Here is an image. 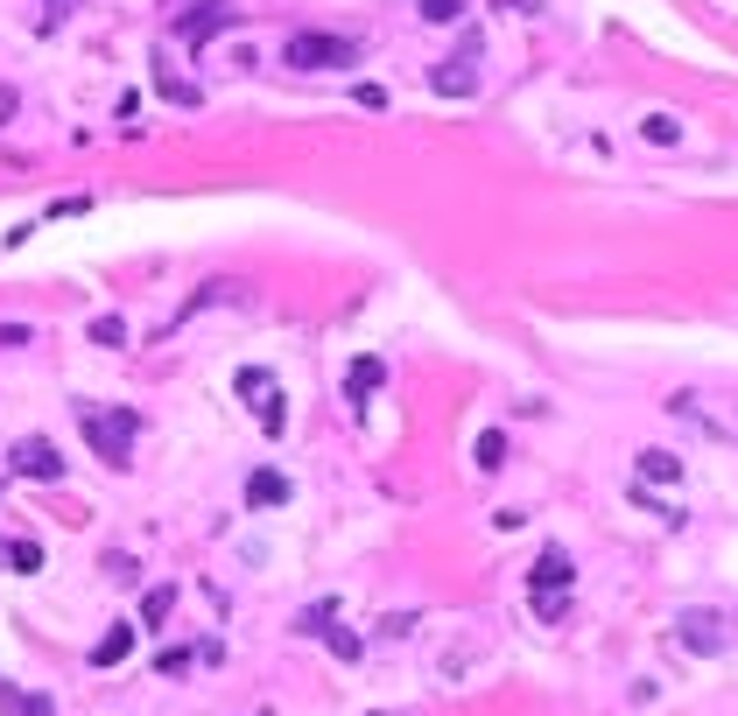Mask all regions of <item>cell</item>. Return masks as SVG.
<instances>
[{"instance_id": "cell-1", "label": "cell", "mask_w": 738, "mask_h": 716, "mask_svg": "<svg viewBox=\"0 0 738 716\" xmlns=\"http://www.w3.org/2000/svg\"><path fill=\"white\" fill-rule=\"evenodd\" d=\"M78 422H85V443H92V457H106L113 471L135 457V436H141V408H92L85 400L78 408Z\"/></svg>"}, {"instance_id": "cell-2", "label": "cell", "mask_w": 738, "mask_h": 716, "mask_svg": "<svg viewBox=\"0 0 738 716\" xmlns=\"http://www.w3.org/2000/svg\"><path fill=\"white\" fill-rule=\"evenodd\" d=\"M359 56H366V50H359L352 36H323V28H303V36H289L282 64H295V71H352Z\"/></svg>"}, {"instance_id": "cell-3", "label": "cell", "mask_w": 738, "mask_h": 716, "mask_svg": "<svg viewBox=\"0 0 738 716\" xmlns=\"http://www.w3.org/2000/svg\"><path fill=\"white\" fill-rule=\"evenodd\" d=\"M479 56H485V36H479V28H465V42H457V50L430 71V92L436 99H471V92H479V78H485Z\"/></svg>"}, {"instance_id": "cell-4", "label": "cell", "mask_w": 738, "mask_h": 716, "mask_svg": "<svg viewBox=\"0 0 738 716\" xmlns=\"http://www.w3.org/2000/svg\"><path fill=\"white\" fill-rule=\"evenodd\" d=\"M570 555L563 548H542L535 555V570H527V590H535V604H542V618H563V590H570Z\"/></svg>"}, {"instance_id": "cell-5", "label": "cell", "mask_w": 738, "mask_h": 716, "mask_svg": "<svg viewBox=\"0 0 738 716\" xmlns=\"http://www.w3.org/2000/svg\"><path fill=\"white\" fill-rule=\"evenodd\" d=\"M232 386H240V400L260 414V429H268V436H282V429H289V408H282V386H275V372L240 366V380H232Z\"/></svg>"}, {"instance_id": "cell-6", "label": "cell", "mask_w": 738, "mask_h": 716, "mask_svg": "<svg viewBox=\"0 0 738 716\" xmlns=\"http://www.w3.org/2000/svg\"><path fill=\"white\" fill-rule=\"evenodd\" d=\"M669 408L683 414V422H703L711 436H731L738 443V400H725V394H675Z\"/></svg>"}, {"instance_id": "cell-7", "label": "cell", "mask_w": 738, "mask_h": 716, "mask_svg": "<svg viewBox=\"0 0 738 716\" xmlns=\"http://www.w3.org/2000/svg\"><path fill=\"white\" fill-rule=\"evenodd\" d=\"M8 471H14V477H36V485H56V477H64V457H56L42 436H22V443L8 450Z\"/></svg>"}, {"instance_id": "cell-8", "label": "cell", "mask_w": 738, "mask_h": 716, "mask_svg": "<svg viewBox=\"0 0 738 716\" xmlns=\"http://www.w3.org/2000/svg\"><path fill=\"white\" fill-rule=\"evenodd\" d=\"M675 639H683L689 653H725V618H717V611H683V618H675Z\"/></svg>"}, {"instance_id": "cell-9", "label": "cell", "mask_w": 738, "mask_h": 716, "mask_svg": "<svg viewBox=\"0 0 738 716\" xmlns=\"http://www.w3.org/2000/svg\"><path fill=\"white\" fill-rule=\"evenodd\" d=\"M0 570L36 576V570H42V541H14V534H0Z\"/></svg>"}, {"instance_id": "cell-10", "label": "cell", "mask_w": 738, "mask_h": 716, "mask_svg": "<svg viewBox=\"0 0 738 716\" xmlns=\"http://www.w3.org/2000/svg\"><path fill=\"white\" fill-rule=\"evenodd\" d=\"M246 506H254V513L260 506H289V477L282 471H254L246 477Z\"/></svg>"}, {"instance_id": "cell-11", "label": "cell", "mask_w": 738, "mask_h": 716, "mask_svg": "<svg viewBox=\"0 0 738 716\" xmlns=\"http://www.w3.org/2000/svg\"><path fill=\"white\" fill-rule=\"evenodd\" d=\"M127 653H135V625H113V632L92 647V667H120Z\"/></svg>"}, {"instance_id": "cell-12", "label": "cell", "mask_w": 738, "mask_h": 716, "mask_svg": "<svg viewBox=\"0 0 738 716\" xmlns=\"http://www.w3.org/2000/svg\"><path fill=\"white\" fill-rule=\"evenodd\" d=\"M380 380H387V366H380V358H352V372H345V394H352V400H366Z\"/></svg>"}, {"instance_id": "cell-13", "label": "cell", "mask_w": 738, "mask_h": 716, "mask_svg": "<svg viewBox=\"0 0 738 716\" xmlns=\"http://www.w3.org/2000/svg\"><path fill=\"white\" fill-rule=\"evenodd\" d=\"M640 141H647V148L683 141V119H675V113H647V119H640Z\"/></svg>"}, {"instance_id": "cell-14", "label": "cell", "mask_w": 738, "mask_h": 716, "mask_svg": "<svg viewBox=\"0 0 738 716\" xmlns=\"http://www.w3.org/2000/svg\"><path fill=\"white\" fill-rule=\"evenodd\" d=\"M0 709L8 716H50V695H22L14 681H0Z\"/></svg>"}, {"instance_id": "cell-15", "label": "cell", "mask_w": 738, "mask_h": 716, "mask_svg": "<svg viewBox=\"0 0 738 716\" xmlns=\"http://www.w3.org/2000/svg\"><path fill=\"white\" fill-rule=\"evenodd\" d=\"M640 477H647V485H675V477H683V464H675L669 450H640Z\"/></svg>"}, {"instance_id": "cell-16", "label": "cell", "mask_w": 738, "mask_h": 716, "mask_svg": "<svg viewBox=\"0 0 738 716\" xmlns=\"http://www.w3.org/2000/svg\"><path fill=\"white\" fill-rule=\"evenodd\" d=\"M317 632L331 639V653H338V661H359V632H345V625H331V618H323Z\"/></svg>"}, {"instance_id": "cell-17", "label": "cell", "mask_w": 738, "mask_h": 716, "mask_svg": "<svg viewBox=\"0 0 738 716\" xmlns=\"http://www.w3.org/2000/svg\"><path fill=\"white\" fill-rule=\"evenodd\" d=\"M92 345L120 351V345H127V323H120V317H92Z\"/></svg>"}, {"instance_id": "cell-18", "label": "cell", "mask_w": 738, "mask_h": 716, "mask_svg": "<svg viewBox=\"0 0 738 716\" xmlns=\"http://www.w3.org/2000/svg\"><path fill=\"white\" fill-rule=\"evenodd\" d=\"M499 464H507V436L493 429V436H479V471H499Z\"/></svg>"}, {"instance_id": "cell-19", "label": "cell", "mask_w": 738, "mask_h": 716, "mask_svg": "<svg viewBox=\"0 0 738 716\" xmlns=\"http://www.w3.org/2000/svg\"><path fill=\"white\" fill-rule=\"evenodd\" d=\"M457 14H465V0H422V22H436V28H450Z\"/></svg>"}, {"instance_id": "cell-20", "label": "cell", "mask_w": 738, "mask_h": 716, "mask_svg": "<svg viewBox=\"0 0 738 716\" xmlns=\"http://www.w3.org/2000/svg\"><path fill=\"white\" fill-rule=\"evenodd\" d=\"M352 99H359L366 113H387V85H359V92H352Z\"/></svg>"}, {"instance_id": "cell-21", "label": "cell", "mask_w": 738, "mask_h": 716, "mask_svg": "<svg viewBox=\"0 0 738 716\" xmlns=\"http://www.w3.org/2000/svg\"><path fill=\"white\" fill-rule=\"evenodd\" d=\"M169 604H176V590H148V625L169 618Z\"/></svg>"}, {"instance_id": "cell-22", "label": "cell", "mask_w": 738, "mask_h": 716, "mask_svg": "<svg viewBox=\"0 0 738 716\" xmlns=\"http://www.w3.org/2000/svg\"><path fill=\"white\" fill-rule=\"evenodd\" d=\"M0 345H36V337H28L22 323H0Z\"/></svg>"}]
</instances>
